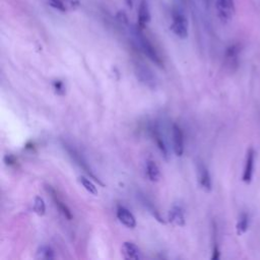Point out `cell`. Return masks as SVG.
Segmentation results:
<instances>
[{
	"instance_id": "obj_5",
	"label": "cell",
	"mask_w": 260,
	"mask_h": 260,
	"mask_svg": "<svg viewBox=\"0 0 260 260\" xmlns=\"http://www.w3.org/2000/svg\"><path fill=\"white\" fill-rule=\"evenodd\" d=\"M215 8L217 16L222 22L230 21L235 14L234 0H215Z\"/></svg>"
},
{
	"instance_id": "obj_4",
	"label": "cell",
	"mask_w": 260,
	"mask_h": 260,
	"mask_svg": "<svg viewBox=\"0 0 260 260\" xmlns=\"http://www.w3.org/2000/svg\"><path fill=\"white\" fill-rule=\"evenodd\" d=\"M136 78L139 80L141 84L144 86L150 88V89H155L158 83V80L154 73L149 69L148 67L142 65V64H137L134 69Z\"/></svg>"
},
{
	"instance_id": "obj_6",
	"label": "cell",
	"mask_w": 260,
	"mask_h": 260,
	"mask_svg": "<svg viewBox=\"0 0 260 260\" xmlns=\"http://www.w3.org/2000/svg\"><path fill=\"white\" fill-rule=\"evenodd\" d=\"M255 150L253 147H250L247 150L246 158H245V165H244V171L242 175V180L249 184L252 181L253 175H254V168H255Z\"/></svg>"
},
{
	"instance_id": "obj_13",
	"label": "cell",
	"mask_w": 260,
	"mask_h": 260,
	"mask_svg": "<svg viewBox=\"0 0 260 260\" xmlns=\"http://www.w3.org/2000/svg\"><path fill=\"white\" fill-rule=\"evenodd\" d=\"M123 257L127 260H140L142 259V253L137 245L132 242H124L122 246Z\"/></svg>"
},
{
	"instance_id": "obj_12",
	"label": "cell",
	"mask_w": 260,
	"mask_h": 260,
	"mask_svg": "<svg viewBox=\"0 0 260 260\" xmlns=\"http://www.w3.org/2000/svg\"><path fill=\"white\" fill-rule=\"evenodd\" d=\"M173 134V144H174V151L177 156H181L184 152V135L183 131L177 124L173 125L172 128Z\"/></svg>"
},
{
	"instance_id": "obj_20",
	"label": "cell",
	"mask_w": 260,
	"mask_h": 260,
	"mask_svg": "<svg viewBox=\"0 0 260 260\" xmlns=\"http://www.w3.org/2000/svg\"><path fill=\"white\" fill-rule=\"evenodd\" d=\"M78 182L88 193L93 194V195L98 194V189H96L95 185L88 178H86L84 176H79L78 177Z\"/></svg>"
},
{
	"instance_id": "obj_18",
	"label": "cell",
	"mask_w": 260,
	"mask_h": 260,
	"mask_svg": "<svg viewBox=\"0 0 260 260\" xmlns=\"http://www.w3.org/2000/svg\"><path fill=\"white\" fill-rule=\"evenodd\" d=\"M36 258L39 260H51L55 258L54 250L48 245H42L37 249Z\"/></svg>"
},
{
	"instance_id": "obj_16",
	"label": "cell",
	"mask_w": 260,
	"mask_h": 260,
	"mask_svg": "<svg viewBox=\"0 0 260 260\" xmlns=\"http://www.w3.org/2000/svg\"><path fill=\"white\" fill-rule=\"evenodd\" d=\"M138 198H139V201L141 202V204L143 205V207L154 217V219H156L160 223H165V220H164L162 216L160 215V212L158 211V209L156 208L154 203L146 195L139 193Z\"/></svg>"
},
{
	"instance_id": "obj_26",
	"label": "cell",
	"mask_w": 260,
	"mask_h": 260,
	"mask_svg": "<svg viewBox=\"0 0 260 260\" xmlns=\"http://www.w3.org/2000/svg\"><path fill=\"white\" fill-rule=\"evenodd\" d=\"M125 2H126V4L128 5V7L132 8V5H133V0H125Z\"/></svg>"
},
{
	"instance_id": "obj_15",
	"label": "cell",
	"mask_w": 260,
	"mask_h": 260,
	"mask_svg": "<svg viewBox=\"0 0 260 260\" xmlns=\"http://www.w3.org/2000/svg\"><path fill=\"white\" fill-rule=\"evenodd\" d=\"M149 21H150V12H149L148 3L146 0H141L138 8V14H137V26L140 29H143Z\"/></svg>"
},
{
	"instance_id": "obj_9",
	"label": "cell",
	"mask_w": 260,
	"mask_h": 260,
	"mask_svg": "<svg viewBox=\"0 0 260 260\" xmlns=\"http://www.w3.org/2000/svg\"><path fill=\"white\" fill-rule=\"evenodd\" d=\"M197 176H198V183H199L200 187L204 191L210 192L212 189L211 177H210L208 169L202 162L198 164V166H197Z\"/></svg>"
},
{
	"instance_id": "obj_21",
	"label": "cell",
	"mask_w": 260,
	"mask_h": 260,
	"mask_svg": "<svg viewBox=\"0 0 260 260\" xmlns=\"http://www.w3.org/2000/svg\"><path fill=\"white\" fill-rule=\"evenodd\" d=\"M32 210L35 213H37L40 216H42L46 213V204L42 197H40V196L35 197L34 204H32Z\"/></svg>"
},
{
	"instance_id": "obj_1",
	"label": "cell",
	"mask_w": 260,
	"mask_h": 260,
	"mask_svg": "<svg viewBox=\"0 0 260 260\" xmlns=\"http://www.w3.org/2000/svg\"><path fill=\"white\" fill-rule=\"evenodd\" d=\"M142 29H140L138 26L133 27L131 29V35L132 38L134 40V43L136 44V46L139 48V50L151 61L153 62L155 65H157L158 67H162L164 66V62L161 57L159 56L158 52L156 51V49L153 47V45L148 41L147 38H145L142 32Z\"/></svg>"
},
{
	"instance_id": "obj_10",
	"label": "cell",
	"mask_w": 260,
	"mask_h": 260,
	"mask_svg": "<svg viewBox=\"0 0 260 260\" xmlns=\"http://www.w3.org/2000/svg\"><path fill=\"white\" fill-rule=\"evenodd\" d=\"M119 221L128 229H134L136 226V218L133 213L125 206H118L116 211Z\"/></svg>"
},
{
	"instance_id": "obj_3",
	"label": "cell",
	"mask_w": 260,
	"mask_h": 260,
	"mask_svg": "<svg viewBox=\"0 0 260 260\" xmlns=\"http://www.w3.org/2000/svg\"><path fill=\"white\" fill-rule=\"evenodd\" d=\"M170 29L179 39L184 40L188 37V19L180 8H175L172 11V23Z\"/></svg>"
},
{
	"instance_id": "obj_23",
	"label": "cell",
	"mask_w": 260,
	"mask_h": 260,
	"mask_svg": "<svg viewBox=\"0 0 260 260\" xmlns=\"http://www.w3.org/2000/svg\"><path fill=\"white\" fill-rule=\"evenodd\" d=\"M47 2L49 3L50 6H52L53 8L59 10V11H62V12H65L67 10V7H66V4L63 0H47Z\"/></svg>"
},
{
	"instance_id": "obj_24",
	"label": "cell",
	"mask_w": 260,
	"mask_h": 260,
	"mask_svg": "<svg viewBox=\"0 0 260 260\" xmlns=\"http://www.w3.org/2000/svg\"><path fill=\"white\" fill-rule=\"evenodd\" d=\"M66 5H68L70 8H77L80 5V0H63Z\"/></svg>"
},
{
	"instance_id": "obj_25",
	"label": "cell",
	"mask_w": 260,
	"mask_h": 260,
	"mask_svg": "<svg viewBox=\"0 0 260 260\" xmlns=\"http://www.w3.org/2000/svg\"><path fill=\"white\" fill-rule=\"evenodd\" d=\"M4 161H5L8 166H12V165H15L16 159H15V157H14L13 155L7 154V155H5V157H4Z\"/></svg>"
},
{
	"instance_id": "obj_8",
	"label": "cell",
	"mask_w": 260,
	"mask_h": 260,
	"mask_svg": "<svg viewBox=\"0 0 260 260\" xmlns=\"http://www.w3.org/2000/svg\"><path fill=\"white\" fill-rule=\"evenodd\" d=\"M239 54H240V47L237 44L231 45L226 48L224 53V62L230 70L234 71L238 68L239 65Z\"/></svg>"
},
{
	"instance_id": "obj_7",
	"label": "cell",
	"mask_w": 260,
	"mask_h": 260,
	"mask_svg": "<svg viewBox=\"0 0 260 260\" xmlns=\"http://www.w3.org/2000/svg\"><path fill=\"white\" fill-rule=\"evenodd\" d=\"M46 191L49 193V195L51 196L52 200L54 201V204L55 206L57 207V209L59 210V212L67 219H72V213L69 209V207L64 203V201L59 197L57 191L51 187V186H46Z\"/></svg>"
},
{
	"instance_id": "obj_17",
	"label": "cell",
	"mask_w": 260,
	"mask_h": 260,
	"mask_svg": "<svg viewBox=\"0 0 260 260\" xmlns=\"http://www.w3.org/2000/svg\"><path fill=\"white\" fill-rule=\"evenodd\" d=\"M145 174L149 181L157 182L160 179V170L154 160H147L145 164Z\"/></svg>"
},
{
	"instance_id": "obj_14",
	"label": "cell",
	"mask_w": 260,
	"mask_h": 260,
	"mask_svg": "<svg viewBox=\"0 0 260 260\" xmlns=\"http://www.w3.org/2000/svg\"><path fill=\"white\" fill-rule=\"evenodd\" d=\"M168 219L174 225L184 226L186 223V218H185V213H184L183 208L179 205L172 206L171 209L169 210Z\"/></svg>"
},
{
	"instance_id": "obj_22",
	"label": "cell",
	"mask_w": 260,
	"mask_h": 260,
	"mask_svg": "<svg viewBox=\"0 0 260 260\" xmlns=\"http://www.w3.org/2000/svg\"><path fill=\"white\" fill-rule=\"evenodd\" d=\"M52 85H53V88H54V90H55V92L57 94H59V95H64L65 94L66 86H65V84H64V82L62 80L56 79V80L53 81Z\"/></svg>"
},
{
	"instance_id": "obj_2",
	"label": "cell",
	"mask_w": 260,
	"mask_h": 260,
	"mask_svg": "<svg viewBox=\"0 0 260 260\" xmlns=\"http://www.w3.org/2000/svg\"><path fill=\"white\" fill-rule=\"evenodd\" d=\"M62 145H63L64 149L67 151V153H68V155L70 156V158H71L82 171H84V173H86L91 179H93L94 181H96L100 185L104 186V183H103V182L101 181V179L94 174L93 170L91 169V167L89 166V164L87 162V160L85 159V157H84L75 147H73L71 144H69V143H67V142H63Z\"/></svg>"
},
{
	"instance_id": "obj_11",
	"label": "cell",
	"mask_w": 260,
	"mask_h": 260,
	"mask_svg": "<svg viewBox=\"0 0 260 260\" xmlns=\"http://www.w3.org/2000/svg\"><path fill=\"white\" fill-rule=\"evenodd\" d=\"M149 131H150V136L152 137V139H153L154 143L156 144V146H157L159 152L161 153L162 157L168 160L169 156H170L169 149H168V146H167V144L165 142V139H164L161 133L159 132L158 128L154 125V126H151L149 128Z\"/></svg>"
},
{
	"instance_id": "obj_19",
	"label": "cell",
	"mask_w": 260,
	"mask_h": 260,
	"mask_svg": "<svg viewBox=\"0 0 260 260\" xmlns=\"http://www.w3.org/2000/svg\"><path fill=\"white\" fill-rule=\"evenodd\" d=\"M249 228V214L246 212H242L239 216V219L236 224V231L239 236H242L247 232Z\"/></svg>"
}]
</instances>
